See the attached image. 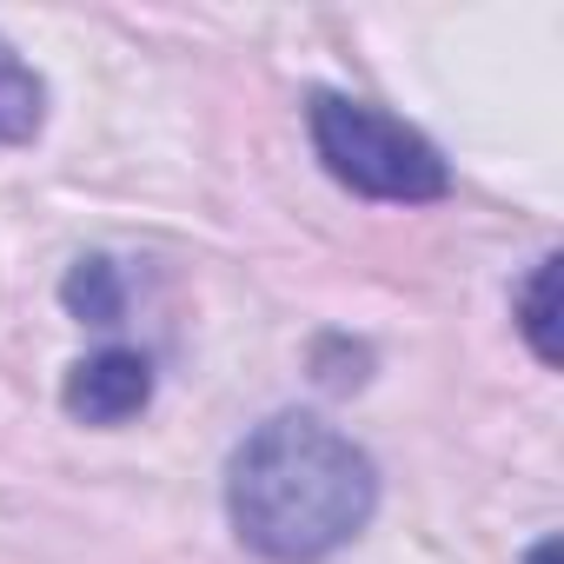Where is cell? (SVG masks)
<instances>
[{"mask_svg":"<svg viewBox=\"0 0 564 564\" xmlns=\"http://www.w3.org/2000/svg\"><path fill=\"white\" fill-rule=\"evenodd\" d=\"M313 147L326 160V173L366 199H392V206H419V199H438L452 186L445 160L432 140H419L405 120L366 107V100H339V94H319L313 100Z\"/></svg>","mask_w":564,"mask_h":564,"instance_id":"2","label":"cell"},{"mask_svg":"<svg viewBox=\"0 0 564 564\" xmlns=\"http://www.w3.org/2000/svg\"><path fill=\"white\" fill-rule=\"evenodd\" d=\"M67 306L74 313H87L94 326H113V272H107V259H94V265H80L74 279H67Z\"/></svg>","mask_w":564,"mask_h":564,"instance_id":"6","label":"cell"},{"mask_svg":"<svg viewBox=\"0 0 564 564\" xmlns=\"http://www.w3.org/2000/svg\"><path fill=\"white\" fill-rule=\"evenodd\" d=\"M551 293H557V259H538L531 286H524V339L538 346L544 366H557V333H551Z\"/></svg>","mask_w":564,"mask_h":564,"instance_id":"5","label":"cell"},{"mask_svg":"<svg viewBox=\"0 0 564 564\" xmlns=\"http://www.w3.org/2000/svg\"><path fill=\"white\" fill-rule=\"evenodd\" d=\"M226 505L252 551H265L272 564H313L366 531L379 505V478L352 438L286 412V419H265L239 445Z\"/></svg>","mask_w":564,"mask_h":564,"instance_id":"1","label":"cell"},{"mask_svg":"<svg viewBox=\"0 0 564 564\" xmlns=\"http://www.w3.org/2000/svg\"><path fill=\"white\" fill-rule=\"evenodd\" d=\"M41 120H47V87H41V74H34L8 41H0V147L34 140Z\"/></svg>","mask_w":564,"mask_h":564,"instance_id":"4","label":"cell"},{"mask_svg":"<svg viewBox=\"0 0 564 564\" xmlns=\"http://www.w3.org/2000/svg\"><path fill=\"white\" fill-rule=\"evenodd\" d=\"M531 564H557V544H551V538H544V544H538V551H531Z\"/></svg>","mask_w":564,"mask_h":564,"instance_id":"7","label":"cell"},{"mask_svg":"<svg viewBox=\"0 0 564 564\" xmlns=\"http://www.w3.org/2000/svg\"><path fill=\"white\" fill-rule=\"evenodd\" d=\"M153 399V366L140 352H94L67 372V412L87 425H127Z\"/></svg>","mask_w":564,"mask_h":564,"instance_id":"3","label":"cell"}]
</instances>
